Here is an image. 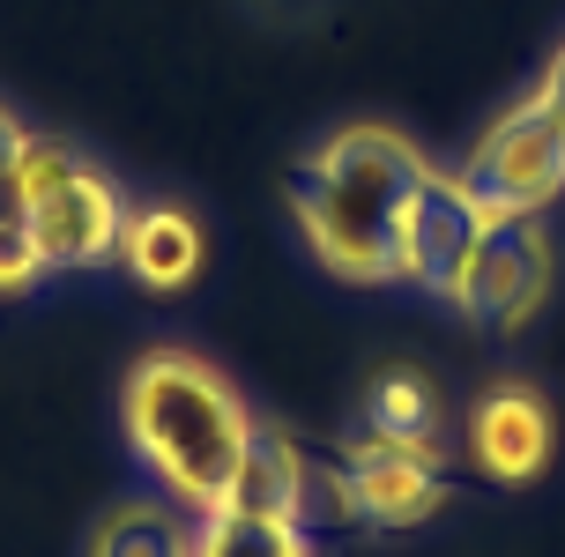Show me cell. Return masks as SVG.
<instances>
[{
    "label": "cell",
    "instance_id": "obj_14",
    "mask_svg": "<svg viewBox=\"0 0 565 557\" xmlns=\"http://www.w3.org/2000/svg\"><path fill=\"white\" fill-rule=\"evenodd\" d=\"M45 276V253H38V231H30V208L15 194V171L0 179V290H30Z\"/></svg>",
    "mask_w": 565,
    "mask_h": 557
},
{
    "label": "cell",
    "instance_id": "obj_2",
    "mask_svg": "<svg viewBox=\"0 0 565 557\" xmlns=\"http://www.w3.org/2000/svg\"><path fill=\"white\" fill-rule=\"evenodd\" d=\"M424 171H431V157L409 135L358 119V127H335L298 164L290 216L342 282H395V231Z\"/></svg>",
    "mask_w": 565,
    "mask_h": 557
},
{
    "label": "cell",
    "instance_id": "obj_17",
    "mask_svg": "<svg viewBox=\"0 0 565 557\" xmlns=\"http://www.w3.org/2000/svg\"><path fill=\"white\" fill-rule=\"evenodd\" d=\"M23 141H30V127H23V119H15L8 105H0V179L15 171V157H23Z\"/></svg>",
    "mask_w": 565,
    "mask_h": 557
},
{
    "label": "cell",
    "instance_id": "obj_11",
    "mask_svg": "<svg viewBox=\"0 0 565 557\" xmlns=\"http://www.w3.org/2000/svg\"><path fill=\"white\" fill-rule=\"evenodd\" d=\"M194 528L201 521H186V505L127 499V505H113V521H97L89 557H194Z\"/></svg>",
    "mask_w": 565,
    "mask_h": 557
},
{
    "label": "cell",
    "instance_id": "obj_6",
    "mask_svg": "<svg viewBox=\"0 0 565 557\" xmlns=\"http://www.w3.org/2000/svg\"><path fill=\"white\" fill-rule=\"evenodd\" d=\"M439 499H447V483H439V453L395 446V439H380V431H358V439L342 446V505H350L358 521L417 528V521L439 513Z\"/></svg>",
    "mask_w": 565,
    "mask_h": 557
},
{
    "label": "cell",
    "instance_id": "obj_5",
    "mask_svg": "<svg viewBox=\"0 0 565 557\" xmlns=\"http://www.w3.org/2000/svg\"><path fill=\"white\" fill-rule=\"evenodd\" d=\"M483 208L469 201V186L454 171H424L409 208H402V231H395V282H417V290H439L454 298V282L469 268V253L483 238Z\"/></svg>",
    "mask_w": 565,
    "mask_h": 557
},
{
    "label": "cell",
    "instance_id": "obj_13",
    "mask_svg": "<svg viewBox=\"0 0 565 557\" xmlns=\"http://www.w3.org/2000/svg\"><path fill=\"white\" fill-rule=\"evenodd\" d=\"M194 557H312L298 521H246V513H201Z\"/></svg>",
    "mask_w": 565,
    "mask_h": 557
},
{
    "label": "cell",
    "instance_id": "obj_16",
    "mask_svg": "<svg viewBox=\"0 0 565 557\" xmlns=\"http://www.w3.org/2000/svg\"><path fill=\"white\" fill-rule=\"evenodd\" d=\"M529 97H536V105H543V111H551V119L565 127V45L551 53V67H543V83L529 89Z\"/></svg>",
    "mask_w": 565,
    "mask_h": 557
},
{
    "label": "cell",
    "instance_id": "obj_15",
    "mask_svg": "<svg viewBox=\"0 0 565 557\" xmlns=\"http://www.w3.org/2000/svg\"><path fill=\"white\" fill-rule=\"evenodd\" d=\"M83 171V157L67 149V141H53V135H30L23 141V157H15V194H23V208L38 194H53L60 179H75Z\"/></svg>",
    "mask_w": 565,
    "mask_h": 557
},
{
    "label": "cell",
    "instance_id": "obj_12",
    "mask_svg": "<svg viewBox=\"0 0 565 557\" xmlns=\"http://www.w3.org/2000/svg\"><path fill=\"white\" fill-rule=\"evenodd\" d=\"M439 424H447V409H439L424 372H380L365 387V431H380V439L439 453Z\"/></svg>",
    "mask_w": 565,
    "mask_h": 557
},
{
    "label": "cell",
    "instance_id": "obj_10",
    "mask_svg": "<svg viewBox=\"0 0 565 557\" xmlns=\"http://www.w3.org/2000/svg\"><path fill=\"white\" fill-rule=\"evenodd\" d=\"M306 453L290 439H276V431H260L254 446H246V461H238V475H231V499L216 505V513H246V521H306Z\"/></svg>",
    "mask_w": 565,
    "mask_h": 557
},
{
    "label": "cell",
    "instance_id": "obj_7",
    "mask_svg": "<svg viewBox=\"0 0 565 557\" xmlns=\"http://www.w3.org/2000/svg\"><path fill=\"white\" fill-rule=\"evenodd\" d=\"M30 231H38V253L45 268H97L119 253V231H127V201L105 171H75L60 179L53 194L30 201Z\"/></svg>",
    "mask_w": 565,
    "mask_h": 557
},
{
    "label": "cell",
    "instance_id": "obj_9",
    "mask_svg": "<svg viewBox=\"0 0 565 557\" xmlns=\"http://www.w3.org/2000/svg\"><path fill=\"white\" fill-rule=\"evenodd\" d=\"M119 260L127 276L149 282V290H186L201 276V223L171 201H149V208H127V231H119Z\"/></svg>",
    "mask_w": 565,
    "mask_h": 557
},
{
    "label": "cell",
    "instance_id": "obj_4",
    "mask_svg": "<svg viewBox=\"0 0 565 557\" xmlns=\"http://www.w3.org/2000/svg\"><path fill=\"white\" fill-rule=\"evenodd\" d=\"M551 298V238L536 216H507L483 223L469 268L454 282V312L477 328H521L536 320V306Z\"/></svg>",
    "mask_w": 565,
    "mask_h": 557
},
{
    "label": "cell",
    "instance_id": "obj_8",
    "mask_svg": "<svg viewBox=\"0 0 565 557\" xmlns=\"http://www.w3.org/2000/svg\"><path fill=\"white\" fill-rule=\"evenodd\" d=\"M461 431H469V461H477L491 483H536L543 461H551V409H543V394L521 387V379L483 387Z\"/></svg>",
    "mask_w": 565,
    "mask_h": 557
},
{
    "label": "cell",
    "instance_id": "obj_1",
    "mask_svg": "<svg viewBox=\"0 0 565 557\" xmlns=\"http://www.w3.org/2000/svg\"><path fill=\"white\" fill-rule=\"evenodd\" d=\"M119 424H127L135 461L157 475V491L186 513H216L231 499L246 446L260 439L254 409L231 394V379L186 350H157L127 372Z\"/></svg>",
    "mask_w": 565,
    "mask_h": 557
},
{
    "label": "cell",
    "instance_id": "obj_3",
    "mask_svg": "<svg viewBox=\"0 0 565 557\" xmlns=\"http://www.w3.org/2000/svg\"><path fill=\"white\" fill-rule=\"evenodd\" d=\"M454 179L469 186V201H477L491 223L536 216V208H551V201L565 194V127L536 97H521L513 111H499V119L469 141V157L454 164Z\"/></svg>",
    "mask_w": 565,
    "mask_h": 557
}]
</instances>
